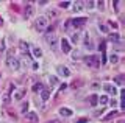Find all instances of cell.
<instances>
[{
  "label": "cell",
  "mask_w": 125,
  "mask_h": 123,
  "mask_svg": "<svg viewBox=\"0 0 125 123\" xmlns=\"http://www.w3.org/2000/svg\"><path fill=\"white\" fill-rule=\"evenodd\" d=\"M109 61H111L113 64H116L117 61H119V58H117V55H111V56H109Z\"/></svg>",
  "instance_id": "cell-23"
},
{
  "label": "cell",
  "mask_w": 125,
  "mask_h": 123,
  "mask_svg": "<svg viewBox=\"0 0 125 123\" xmlns=\"http://www.w3.org/2000/svg\"><path fill=\"white\" fill-rule=\"evenodd\" d=\"M56 72H58V75H61V76H64V78H67V76H70V70L66 66H58L56 67Z\"/></svg>",
  "instance_id": "cell-5"
},
{
  "label": "cell",
  "mask_w": 125,
  "mask_h": 123,
  "mask_svg": "<svg viewBox=\"0 0 125 123\" xmlns=\"http://www.w3.org/2000/svg\"><path fill=\"white\" fill-rule=\"evenodd\" d=\"M6 66L10 69H13V70H19V67H21V61L14 56V50H10V52H8V55H6Z\"/></svg>",
  "instance_id": "cell-1"
},
{
  "label": "cell",
  "mask_w": 125,
  "mask_h": 123,
  "mask_svg": "<svg viewBox=\"0 0 125 123\" xmlns=\"http://www.w3.org/2000/svg\"><path fill=\"white\" fill-rule=\"evenodd\" d=\"M70 22H72L73 26H81V25L86 24V17H78V19H73V20H70Z\"/></svg>",
  "instance_id": "cell-9"
},
{
  "label": "cell",
  "mask_w": 125,
  "mask_h": 123,
  "mask_svg": "<svg viewBox=\"0 0 125 123\" xmlns=\"http://www.w3.org/2000/svg\"><path fill=\"white\" fill-rule=\"evenodd\" d=\"M33 55H34V58H41L42 56V50L38 48V47H33Z\"/></svg>",
  "instance_id": "cell-18"
},
{
  "label": "cell",
  "mask_w": 125,
  "mask_h": 123,
  "mask_svg": "<svg viewBox=\"0 0 125 123\" xmlns=\"http://www.w3.org/2000/svg\"><path fill=\"white\" fill-rule=\"evenodd\" d=\"M27 109H28V103H22V106H21V111L23 114H27Z\"/></svg>",
  "instance_id": "cell-22"
},
{
  "label": "cell",
  "mask_w": 125,
  "mask_h": 123,
  "mask_svg": "<svg viewBox=\"0 0 125 123\" xmlns=\"http://www.w3.org/2000/svg\"><path fill=\"white\" fill-rule=\"evenodd\" d=\"M45 39H47V42H49V45H50L52 48H56V47H58V39H56V36L49 34V36H45Z\"/></svg>",
  "instance_id": "cell-6"
},
{
  "label": "cell",
  "mask_w": 125,
  "mask_h": 123,
  "mask_svg": "<svg viewBox=\"0 0 125 123\" xmlns=\"http://www.w3.org/2000/svg\"><path fill=\"white\" fill-rule=\"evenodd\" d=\"M114 114H116V111H113V112H109L106 117H105V120H108V118H111V117H114Z\"/></svg>",
  "instance_id": "cell-27"
},
{
  "label": "cell",
  "mask_w": 125,
  "mask_h": 123,
  "mask_svg": "<svg viewBox=\"0 0 125 123\" xmlns=\"http://www.w3.org/2000/svg\"><path fill=\"white\" fill-rule=\"evenodd\" d=\"M60 6H61V8H67V6H69V2H61Z\"/></svg>",
  "instance_id": "cell-28"
},
{
  "label": "cell",
  "mask_w": 125,
  "mask_h": 123,
  "mask_svg": "<svg viewBox=\"0 0 125 123\" xmlns=\"http://www.w3.org/2000/svg\"><path fill=\"white\" fill-rule=\"evenodd\" d=\"M23 95H25V89H19V90H14L13 98H14V100H22Z\"/></svg>",
  "instance_id": "cell-10"
},
{
  "label": "cell",
  "mask_w": 125,
  "mask_h": 123,
  "mask_svg": "<svg viewBox=\"0 0 125 123\" xmlns=\"http://www.w3.org/2000/svg\"><path fill=\"white\" fill-rule=\"evenodd\" d=\"M109 103H111V106H116V105H117V101H116V100H111Z\"/></svg>",
  "instance_id": "cell-33"
},
{
  "label": "cell",
  "mask_w": 125,
  "mask_h": 123,
  "mask_svg": "<svg viewBox=\"0 0 125 123\" xmlns=\"http://www.w3.org/2000/svg\"><path fill=\"white\" fill-rule=\"evenodd\" d=\"M99 28L102 30V31H105V33H106V31H108V28H106V26H105V25H100V26H99Z\"/></svg>",
  "instance_id": "cell-30"
},
{
  "label": "cell",
  "mask_w": 125,
  "mask_h": 123,
  "mask_svg": "<svg viewBox=\"0 0 125 123\" xmlns=\"http://www.w3.org/2000/svg\"><path fill=\"white\" fill-rule=\"evenodd\" d=\"M31 13H33V8H31V5H28V8H27V16H30Z\"/></svg>",
  "instance_id": "cell-29"
},
{
  "label": "cell",
  "mask_w": 125,
  "mask_h": 123,
  "mask_svg": "<svg viewBox=\"0 0 125 123\" xmlns=\"http://www.w3.org/2000/svg\"><path fill=\"white\" fill-rule=\"evenodd\" d=\"M2 52H3V45H2V47H0V55H2Z\"/></svg>",
  "instance_id": "cell-34"
},
{
  "label": "cell",
  "mask_w": 125,
  "mask_h": 123,
  "mask_svg": "<svg viewBox=\"0 0 125 123\" xmlns=\"http://www.w3.org/2000/svg\"><path fill=\"white\" fill-rule=\"evenodd\" d=\"M94 5H95L94 2H86V3H84V6H86V8H89V9L94 8Z\"/></svg>",
  "instance_id": "cell-26"
},
{
  "label": "cell",
  "mask_w": 125,
  "mask_h": 123,
  "mask_svg": "<svg viewBox=\"0 0 125 123\" xmlns=\"http://www.w3.org/2000/svg\"><path fill=\"white\" fill-rule=\"evenodd\" d=\"M78 41H80V34H78V33H73L72 34V42H78Z\"/></svg>",
  "instance_id": "cell-25"
},
{
  "label": "cell",
  "mask_w": 125,
  "mask_h": 123,
  "mask_svg": "<svg viewBox=\"0 0 125 123\" xmlns=\"http://www.w3.org/2000/svg\"><path fill=\"white\" fill-rule=\"evenodd\" d=\"M33 90H34V92H38V90H42V84H41V83L34 84V86H33Z\"/></svg>",
  "instance_id": "cell-24"
},
{
  "label": "cell",
  "mask_w": 125,
  "mask_h": 123,
  "mask_svg": "<svg viewBox=\"0 0 125 123\" xmlns=\"http://www.w3.org/2000/svg\"><path fill=\"white\" fill-rule=\"evenodd\" d=\"M88 120H86V118H80V120H77V123H86Z\"/></svg>",
  "instance_id": "cell-31"
},
{
  "label": "cell",
  "mask_w": 125,
  "mask_h": 123,
  "mask_svg": "<svg viewBox=\"0 0 125 123\" xmlns=\"http://www.w3.org/2000/svg\"><path fill=\"white\" fill-rule=\"evenodd\" d=\"M25 118H27L28 122H31V123H38V122H39V117H38V114L34 112V111L27 112V114H25Z\"/></svg>",
  "instance_id": "cell-4"
},
{
  "label": "cell",
  "mask_w": 125,
  "mask_h": 123,
  "mask_svg": "<svg viewBox=\"0 0 125 123\" xmlns=\"http://www.w3.org/2000/svg\"><path fill=\"white\" fill-rule=\"evenodd\" d=\"M60 114L62 115V117H70L73 112H72V109H69V107H61V109H60Z\"/></svg>",
  "instance_id": "cell-11"
},
{
  "label": "cell",
  "mask_w": 125,
  "mask_h": 123,
  "mask_svg": "<svg viewBox=\"0 0 125 123\" xmlns=\"http://www.w3.org/2000/svg\"><path fill=\"white\" fill-rule=\"evenodd\" d=\"M114 81L119 84V86H124V75H119V76H116L114 78Z\"/></svg>",
  "instance_id": "cell-19"
},
{
  "label": "cell",
  "mask_w": 125,
  "mask_h": 123,
  "mask_svg": "<svg viewBox=\"0 0 125 123\" xmlns=\"http://www.w3.org/2000/svg\"><path fill=\"white\" fill-rule=\"evenodd\" d=\"M103 89H105V92H108V94H111V95H116L117 94V89L113 86V84H109V83L103 84Z\"/></svg>",
  "instance_id": "cell-7"
},
{
  "label": "cell",
  "mask_w": 125,
  "mask_h": 123,
  "mask_svg": "<svg viewBox=\"0 0 125 123\" xmlns=\"http://www.w3.org/2000/svg\"><path fill=\"white\" fill-rule=\"evenodd\" d=\"M109 101V98H108V95H102V97H99V103L102 106H105L106 103Z\"/></svg>",
  "instance_id": "cell-17"
},
{
  "label": "cell",
  "mask_w": 125,
  "mask_h": 123,
  "mask_svg": "<svg viewBox=\"0 0 125 123\" xmlns=\"http://www.w3.org/2000/svg\"><path fill=\"white\" fill-rule=\"evenodd\" d=\"M49 83L55 86V84H58V78H56V76H50V78H49Z\"/></svg>",
  "instance_id": "cell-21"
},
{
  "label": "cell",
  "mask_w": 125,
  "mask_h": 123,
  "mask_svg": "<svg viewBox=\"0 0 125 123\" xmlns=\"http://www.w3.org/2000/svg\"><path fill=\"white\" fill-rule=\"evenodd\" d=\"M49 123H58V122L56 120H52V122H49Z\"/></svg>",
  "instance_id": "cell-35"
},
{
  "label": "cell",
  "mask_w": 125,
  "mask_h": 123,
  "mask_svg": "<svg viewBox=\"0 0 125 123\" xmlns=\"http://www.w3.org/2000/svg\"><path fill=\"white\" fill-rule=\"evenodd\" d=\"M0 78H2V73H0Z\"/></svg>",
  "instance_id": "cell-36"
},
{
  "label": "cell",
  "mask_w": 125,
  "mask_h": 123,
  "mask_svg": "<svg viewBox=\"0 0 125 123\" xmlns=\"http://www.w3.org/2000/svg\"><path fill=\"white\" fill-rule=\"evenodd\" d=\"M89 105H91V106H97V105H99V97H97V95H91V97H89Z\"/></svg>",
  "instance_id": "cell-13"
},
{
  "label": "cell",
  "mask_w": 125,
  "mask_h": 123,
  "mask_svg": "<svg viewBox=\"0 0 125 123\" xmlns=\"http://www.w3.org/2000/svg\"><path fill=\"white\" fill-rule=\"evenodd\" d=\"M109 41H113V42H120V34H117V33L109 34Z\"/></svg>",
  "instance_id": "cell-15"
},
{
  "label": "cell",
  "mask_w": 125,
  "mask_h": 123,
  "mask_svg": "<svg viewBox=\"0 0 125 123\" xmlns=\"http://www.w3.org/2000/svg\"><path fill=\"white\" fill-rule=\"evenodd\" d=\"M49 98H50V90L49 89H42L41 90V100L42 101H47Z\"/></svg>",
  "instance_id": "cell-12"
},
{
  "label": "cell",
  "mask_w": 125,
  "mask_h": 123,
  "mask_svg": "<svg viewBox=\"0 0 125 123\" xmlns=\"http://www.w3.org/2000/svg\"><path fill=\"white\" fill-rule=\"evenodd\" d=\"M19 48H21V50H22V52H23V53H25V52H27V50H28V48H30V45H28V44H27V42H25V41H21V44H19Z\"/></svg>",
  "instance_id": "cell-16"
},
{
  "label": "cell",
  "mask_w": 125,
  "mask_h": 123,
  "mask_svg": "<svg viewBox=\"0 0 125 123\" xmlns=\"http://www.w3.org/2000/svg\"><path fill=\"white\" fill-rule=\"evenodd\" d=\"M61 50L64 53H70V44H69V41L67 39H61Z\"/></svg>",
  "instance_id": "cell-8"
},
{
  "label": "cell",
  "mask_w": 125,
  "mask_h": 123,
  "mask_svg": "<svg viewBox=\"0 0 125 123\" xmlns=\"http://www.w3.org/2000/svg\"><path fill=\"white\" fill-rule=\"evenodd\" d=\"M47 26H49V19L45 16H39L36 20H34V28H36L38 31H44Z\"/></svg>",
  "instance_id": "cell-2"
},
{
  "label": "cell",
  "mask_w": 125,
  "mask_h": 123,
  "mask_svg": "<svg viewBox=\"0 0 125 123\" xmlns=\"http://www.w3.org/2000/svg\"><path fill=\"white\" fill-rule=\"evenodd\" d=\"M84 45H86V47H89V48H92V41L89 39V36H86V39H84Z\"/></svg>",
  "instance_id": "cell-20"
},
{
  "label": "cell",
  "mask_w": 125,
  "mask_h": 123,
  "mask_svg": "<svg viewBox=\"0 0 125 123\" xmlns=\"http://www.w3.org/2000/svg\"><path fill=\"white\" fill-rule=\"evenodd\" d=\"M83 8H84L83 2H75V3H73V9H75V11H81Z\"/></svg>",
  "instance_id": "cell-14"
},
{
  "label": "cell",
  "mask_w": 125,
  "mask_h": 123,
  "mask_svg": "<svg viewBox=\"0 0 125 123\" xmlns=\"http://www.w3.org/2000/svg\"><path fill=\"white\" fill-rule=\"evenodd\" d=\"M84 62L91 67H99L100 66V58L99 56H86L84 58Z\"/></svg>",
  "instance_id": "cell-3"
},
{
  "label": "cell",
  "mask_w": 125,
  "mask_h": 123,
  "mask_svg": "<svg viewBox=\"0 0 125 123\" xmlns=\"http://www.w3.org/2000/svg\"><path fill=\"white\" fill-rule=\"evenodd\" d=\"M97 6H99V8H103L105 3H103V2H99V3H97Z\"/></svg>",
  "instance_id": "cell-32"
}]
</instances>
